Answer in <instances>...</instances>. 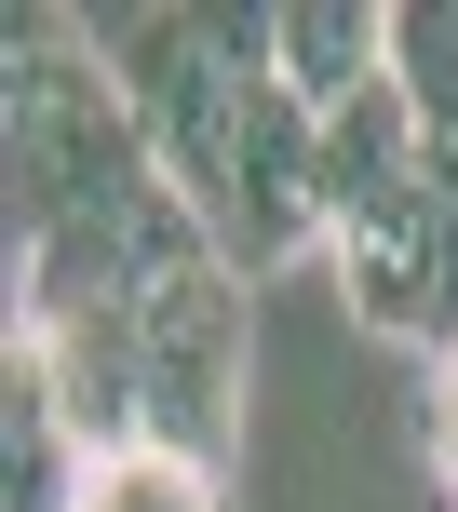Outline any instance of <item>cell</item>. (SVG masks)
I'll list each match as a JSON object with an SVG mask.
<instances>
[{
	"instance_id": "cell-1",
	"label": "cell",
	"mask_w": 458,
	"mask_h": 512,
	"mask_svg": "<svg viewBox=\"0 0 458 512\" xmlns=\"http://www.w3.org/2000/svg\"><path fill=\"white\" fill-rule=\"evenodd\" d=\"M108 54V81L149 122V162L189 189V216L216 230V256L243 283L297 270L324 243V108L283 95L270 68V14L229 0H149V14H81Z\"/></svg>"
},
{
	"instance_id": "cell-2",
	"label": "cell",
	"mask_w": 458,
	"mask_h": 512,
	"mask_svg": "<svg viewBox=\"0 0 458 512\" xmlns=\"http://www.w3.org/2000/svg\"><path fill=\"white\" fill-rule=\"evenodd\" d=\"M0 176H14V243L68 230V216L108 203V189L149 176V122H135V95L108 81L95 27L54 14V0L0 27Z\"/></svg>"
},
{
	"instance_id": "cell-3",
	"label": "cell",
	"mask_w": 458,
	"mask_h": 512,
	"mask_svg": "<svg viewBox=\"0 0 458 512\" xmlns=\"http://www.w3.org/2000/svg\"><path fill=\"white\" fill-rule=\"evenodd\" d=\"M122 324H135V445L216 486L229 432H243V270L216 243H189Z\"/></svg>"
},
{
	"instance_id": "cell-4",
	"label": "cell",
	"mask_w": 458,
	"mask_h": 512,
	"mask_svg": "<svg viewBox=\"0 0 458 512\" xmlns=\"http://www.w3.org/2000/svg\"><path fill=\"white\" fill-rule=\"evenodd\" d=\"M95 445L68 432V405H54V378L14 351V378H0V512H95Z\"/></svg>"
},
{
	"instance_id": "cell-5",
	"label": "cell",
	"mask_w": 458,
	"mask_h": 512,
	"mask_svg": "<svg viewBox=\"0 0 458 512\" xmlns=\"http://www.w3.org/2000/svg\"><path fill=\"white\" fill-rule=\"evenodd\" d=\"M270 68L297 108H351L364 81H391V14L364 0H270Z\"/></svg>"
},
{
	"instance_id": "cell-6",
	"label": "cell",
	"mask_w": 458,
	"mask_h": 512,
	"mask_svg": "<svg viewBox=\"0 0 458 512\" xmlns=\"http://www.w3.org/2000/svg\"><path fill=\"white\" fill-rule=\"evenodd\" d=\"M391 81H405L418 135L458 162V0H405V14H391Z\"/></svg>"
},
{
	"instance_id": "cell-7",
	"label": "cell",
	"mask_w": 458,
	"mask_h": 512,
	"mask_svg": "<svg viewBox=\"0 0 458 512\" xmlns=\"http://www.w3.org/2000/svg\"><path fill=\"white\" fill-rule=\"evenodd\" d=\"M95 512H216L203 472H162V459H108L95 472Z\"/></svg>"
},
{
	"instance_id": "cell-8",
	"label": "cell",
	"mask_w": 458,
	"mask_h": 512,
	"mask_svg": "<svg viewBox=\"0 0 458 512\" xmlns=\"http://www.w3.org/2000/svg\"><path fill=\"white\" fill-rule=\"evenodd\" d=\"M445 445H458V391H445Z\"/></svg>"
}]
</instances>
